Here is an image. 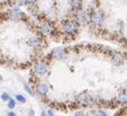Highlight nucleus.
<instances>
[{"mask_svg": "<svg viewBox=\"0 0 127 116\" xmlns=\"http://www.w3.org/2000/svg\"><path fill=\"white\" fill-rule=\"evenodd\" d=\"M63 30L66 35H76L79 30V25L76 21H66L63 23Z\"/></svg>", "mask_w": 127, "mask_h": 116, "instance_id": "f257e3e1", "label": "nucleus"}, {"mask_svg": "<svg viewBox=\"0 0 127 116\" xmlns=\"http://www.w3.org/2000/svg\"><path fill=\"white\" fill-rule=\"evenodd\" d=\"M47 64L44 62V61H39V62H37L34 64V67H33V70H34V72L37 75H40V76H44L46 72H47Z\"/></svg>", "mask_w": 127, "mask_h": 116, "instance_id": "f03ea898", "label": "nucleus"}, {"mask_svg": "<svg viewBox=\"0 0 127 116\" xmlns=\"http://www.w3.org/2000/svg\"><path fill=\"white\" fill-rule=\"evenodd\" d=\"M89 18H91V22L94 24H100L103 22L104 20V15L103 13L101 12H97V13H91V16H89Z\"/></svg>", "mask_w": 127, "mask_h": 116, "instance_id": "7ed1b4c3", "label": "nucleus"}, {"mask_svg": "<svg viewBox=\"0 0 127 116\" xmlns=\"http://www.w3.org/2000/svg\"><path fill=\"white\" fill-rule=\"evenodd\" d=\"M77 101L79 102V105H81V106H88V105L92 102V99H91V97H89L88 94L81 93V94L78 95Z\"/></svg>", "mask_w": 127, "mask_h": 116, "instance_id": "20e7f679", "label": "nucleus"}, {"mask_svg": "<svg viewBox=\"0 0 127 116\" xmlns=\"http://www.w3.org/2000/svg\"><path fill=\"white\" fill-rule=\"evenodd\" d=\"M29 44H30V46H32L34 48H40L42 44V39L39 36H33L29 39Z\"/></svg>", "mask_w": 127, "mask_h": 116, "instance_id": "39448f33", "label": "nucleus"}, {"mask_svg": "<svg viewBox=\"0 0 127 116\" xmlns=\"http://www.w3.org/2000/svg\"><path fill=\"white\" fill-rule=\"evenodd\" d=\"M9 16L14 20V21H20V20H22V18L24 17V15L23 13L18 9V7H16V8H14L12 10V12L9 13Z\"/></svg>", "mask_w": 127, "mask_h": 116, "instance_id": "423d86ee", "label": "nucleus"}, {"mask_svg": "<svg viewBox=\"0 0 127 116\" xmlns=\"http://www.w3.org/2000/svg\"><path fill=\"white\" fill-rule=\"evenodd\" d=\"M41 30L44 31L45 33H48V35H53V32H54V28H53V25H52V23L50 22H48V21H44L41 23Z\"/></svg>", "mask_w": 127, "mask_h": 116, "instance_id": "0eeeda50", "label": "nucleus"}, {"mask_svg": "<svg viewBox=\"0 0 127 116\" xmlns=\"http://www.w3.org/2000/svg\"><path fill=\"white\" fill-rule=\"evenodd\" d=\"M52 55L57 60H63L66 57V52H65L63 48H56V50H54V51L52 52Z\"/></svg>", "mask_w": 127, "mask_h": 116, "instance_id": "6e6552de", "label": "nucleus"}, {"mask_svg": "<svg viewBox=\"0 0 127 116\" xmlns=\"http://www.w3.org/2000/svg\"><path fill=\"white\" fill-rule=\"evenodd\" d=\"M48 85L45 83H39L38 85H37V92L39 93V94L41 95H46L48 93Z\"/></svg>", "mask_w": 127, "mask_h": 116, "instance_id": "1a4fd4ad", "label": "nucleus"}, {"mask_svg": "<svg viewBox=\"0 0 127 116\" xmlns=\"http://www.w3.org/2000/svg\"><path fill=\"white\" fill-rule=\"evenodd\" d=\"M112 61L115 64L119 65L121 63L124 62V55L121 53H113V57H112Z\"/></svg>", "mask_w": 127, "mask_h": 116, "instance_id": "9d476101", "label": "nucleus"}, {"mask_svg": "<svg viewBox=\"0 0 127 116\" xmlns=\"http://www.w3.org/2000/svg\"><path fill=\"white\" fill-rule=\"evenodd\" d=\"M118 101L120 104H127V90H121L118 93Z\"/></svg>", "mask_w": 127, "mask_h": 116, "instance_id": "9b49d317", "label": "nucleus"}, {"mask_svg": "<svg viewBox=\"0 0 127 116\" xmlns=\"http://www.w3.org/2000/svg\"><path fill=\"white\" fill-rule=\"evenodd\" d=\"M69 2L72 7L74 8H79L80 7V3H81V0H69Z\"/></svg>", "mask_w": 127, "mask_h": 116, "instance_id": "f8f14e48", "label": "nucleus"}, {"mask_svg": "<svg viewBox=\"0 0 127 116\" xmlns=\"http://www.w3.org/2000/svg\"><path fill=\"white\" fill-rule=\"evenodd\" d=\"M7 106H8V108L13 109V108H15V106H16V101H15L14 99H9L8 101H7Z\"/></svg>", "mask_w": 127, "mask_h": 116, "instance_id": "ddd939ff", "label": "nucleus"}, {"mask_svg": "<svg viewBox=\"0 0 127 116\" xmlns=\"http://www.w3.org/2000/svg\"><path fill=\"white\" fill-rule=\"evenodd\" d=\"M0 98H1V100H2V101H6L7 102L9 99H10V97H9V94L7 92H3V93H1Z\"/></svg>", "mask_w": 127, "mask_h": 116, "instance_id": "4468645a", "label": "nucleus"}, {"mask_svg": "<svg viewBox=\"0 0 127 116\" xmlns=\"http://www.w3.org/2000/svg\"><path fill=\"white\" fill-rule=\"evenodd\" d=\"M16 100L17 101H20V102H22V104H25V101H27V99L24 98V95H22V94H16Z\"/></svg>", "mask_w": 127, "mask_h": 116, "instance_id": "2eb2a0df", "label": "nucleus"}, {"mask_svg": "<svg viewBox=\"0 0 127 116\" xmlns=\"http://www.w3.org/2000/svg\"><path fill=\"white\" fill-rule=\"evenodd\" d=\"M41 116H54V113L52 109H48V110H46V112H42Z\"/></svg>", "mask_w": 127, "mask_h": 116, "instance_id": "dca6fc26", "label": "nucleus"}, {"mask_svg": "<svg viewBox=\"0 0 127 116\" xmlns=\"http://www.w3.org/2000/svg\"><path fill=\"white\" fill-rule=\"evenodd\" d=\"M24 90H25V91H27L28 93H29L30 95H33V91L31 89H30L29 86H28V85H24Z\"/></svg>", "mask_w": 127, "mask_h": 116, "instance_id": "f3484780", "label": "nucleus"}, {"mask_svg": "<svg viewBox=\"0 0 127 116\" xmlns=\"http://www.w3.org/2000/svg\"><path fill=\"white\" fill-rule=\"evenodd\" d=\"M24 3H28V5H33V3L37 2V0H23Z\"/></svg>", "mask_w": 127, "mask_h": 116, "instance_id": "a211bd4d", "label": "nucleus"}, {"mask_svg": "<svg viewBox=\"0 0 127 116\" xmlns=\"http://www.w3.org/2000/svg\"><path fill=\"white\" fill-rule=\"evenodd\" d=\"M97 116H108V114L105 113V112H103V110H100L97 114Z\"/></svg>", "mask_w": 127, "mask_h": 116, "instance_id": "6ab92c4d", "label": "nucleus"}, {"mask_svg": "<svg viewBox=\"0 0 127 116\" xmlns=\"http://www.w3.org/2000/svg\"><path fill=\"white\" fill-rule=\"evenodd\" d=\"M73 116H86V115H85L84 113H81V112H77V113L74 114Z\"/></svg>", "mask_w": 127, "mask_h": 116, "instance_id": "aec40b11", "label": "nucleus"}, {"mask_svg": "<svg viewBox=\"0 0 127 116\" xmlns=\"http://www.w3.org/2000/svg\"><path fill=\"white\" fill-rule=\"evenodd\" d=\"M29 116H34V110H33V109H30L29 110Z\"/></svg>", "mask_w": 127, "mask_h": 116, "instance_id": "412c9836", "label": "nucleus"}, {"mask_svg": "<svg viewBox=\"0 0 127 116\" xmlns=\"http://www.w3.org/2000/svg\"><path fill=\"white\" fill-rule=\"evenodd\" d=\"M7 116H16V115H15V113H13V112H9V113H7Z\"/></svg>", "mask_w": 127, "mask_h": 116, "instance_id": "4be33fe9", "label": "nucleus"}, {"mask_svg": "<svg viewBox=\"0 0 127 116\" xmlns=\"http://www.w3.org/2000/svg\"><path fill=\"white\" fill-rule=\"evenodd\" d=\"M0 82H2V76H1V74H0Z\"/></svg>", "mask_w": 127, "mask_h": 116, "instance_id": "5701e85b", "label": "nucleus"}]
</instances>
